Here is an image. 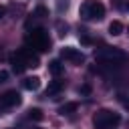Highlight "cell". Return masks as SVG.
<instances>
[{
  "label": "cell",
  "mask_w": 129,
  "mask_h": 129,
  "mask_svg": "<svg viewBox=\"0 0 129 129\" xmlns=\"http://www.w3.org/2000/svg\"><path fill=\"white\" fill-rule=\"evenodd\" d=\"M60 89H62V83H60V81H54V83H50V85H48L46 95H54V93H58Z\"/></svg>",
  "instance_id": "cell-12"
},
{
  "label": "cell",
  "mask_w": 129,
  "mask_h": 129,
  "mask_svg": "<svg viewBox=\"0 0 129 129\" xmlns=\"http://www.w3.org/2000/svg\"><path fill=\"white\" fill-rule=\"evenodd\" d=\"M36 14H40V16H42V14H46V8H42V6H38V8H36Z\"/></svg>",
  "instance_id": "cell-15"
},
{
  "label": "cell",
  "mask_w": 129,
  "mask_h": 129,
  "mask_svg": "<svg viewBox=\"0 0 129 129\" xmlns=\"http://www.w3.org/2000/svg\"><path fill=\"white\" fill-rule=\"evenodd\" d=\"M77 109H79V103L73 101V103H64V105H60V107H58V113H60V115H71V113H75Z\"/></svg>",
  "instance_id": "cell-8"
},
{
  "label": "cell",
  "mask_w": 129,
  "mask_h": 129,
  "mask_svg": "<svg viewBox=\"0 0 129 129\" xmlns=\"http://www.w3.org/2000/svg\"><path fill=\"white\" fill-rule=\"evenodd\" d=\"M16 105H20V95L16 91H6L4 95H0V115H2L4 109L16 107Z\"/></svg>",
  "instance_id": "cell-5"
},
{
  "label": "cell",
  "mask_w": 129,
  "mask_h": 129,
  "mask_svg": "<svg viewBox=\"0 0 129 129\" xmlns=\"http://www.w3.org/2000/svg\"><path fill=\"white\" fill-rule=\"evenodd\" d=\"M42 111L38 109V107H34V109H28V119L30 121H42Z\"/></svg>",
  "instance_id": "cell-11"
},
{
  "label": "cell",
  "mask_w": 129,
  "mask_h": 129,
  "mask_svg": "<svg viewBox=\"0 0 129 129\" xmlns=\"http://www.w3.org/2000/svg\"><path fill=\"white\" fill-rule=\"evenodd\" d=\"M79 93H81V95H89V93H91V87H89V85H83V87H79Z\"/></svg>",
  "instance_id": "cell-14"
},
{
  "label": "cell",
  "mask_w": 129,
  "mask_h": 129,
  "mask_svg": "<svg viewBox=\"0 0 129 129\" xmlns=\"http://www.w3.org/2000/svg\"><path fill=\"white\" fill-rule=\"evenodd\" d=\"M119 123H121V115L111 109H99L93 117L95 129H115Z\"/></svg>",
  "instance_id": "cell-2"
},
{
  "label": "cell",
  "mask_w": 129,
  "mask_h": 129,
  "mask_svg": "<svg viewBox=\"0 0 129 129\" xmlns=\"http://www.w3.org/2000/svg\"><path fill=\"white\" fill-rule=\"evenodd\" d=\"M127 10H129V4H127Z\"/></svg>",
  "instance_id": "cell-19"
},
{
  "label": "cell",
  "mask_w": 129,
  "mask_h": 129,
  "mask_svg": "<svg viewBox=\"0 0 129 129\" xmlns=\"http://www.w3.org/2000/svg\"><path fill=\"white\" fill-rule=\"evenodd\" d=\"M95 58H97L105 69H117L119 64H123V62L129 60L127 52H123V50L117 48V46H103V48H99V50L95 52Z\"/></svg>",
  "instance_id": "cell-1"
},
{
  "label": "cell",
  "mask_w": 129,
  "mask_h": 129,
  "mask_svg": "<svg viewBox=\"0 0 129 129\" xmlns=\"http://www.w3.org/2000/svg\"><path fill=\"white\" fill-rule=\"evenodd\" d=\"M48 71H50L54 77H58V75L62 73V64H60V60H58V58L50 60V62H48Z\"/></svg>",
  "instance_id": "cell-9"
},
{
  "label": "cell",
  "mask_w": 129,
  "mask_h": 129,
  "mask_svg": "<svg viewBox=\"0 0 129 129\" xmlns=\"http://www.w3.org/2000/svg\"><path fill=\"white\" fill-rule=\"evenodd\" d=\"M30 44L34 46V48H38V50H48V46H50V42H48V38H46V34H44V30H34L32 34H30Z\"/></svg>",
  "instance_id": "cell-4"
},
{
  "label": "cell",
  "mask_w": 129,
  "mask_h": 129,
  "mask_svg": "<svg viewBox=\"0 0 129 129\" xmlns=\"http://www.w3.org/2000/svg\"><path fill=\"white\" fill-rule=\"evenodd\" d=\"M22 87L28 89V91H36V89L40 87V79H38V77H26V79L22 81Z\"/></svg>",
  "instance_id": "cell-7"
},
{
  "label": "cell",
  "mask_w": 129,
  "mask_h": 129,
  "mask_svg": "<svg viewBox=\"0 0 129 129\" xmlns=\"http://www.w3.org/2000/svg\"><path fill=\"white\" fill-rule=\"evenodd\" d=\"M79 38H81L85 44H89V42H91V38H89V36H79Z\"/></svg>",
  "instance_id": "cell-17"
},
{
  "label": "cell",
  "mask_w": 129,
  "mask_h": 129,
  "mask_svg": "<svg viewBox=\"0 0 129 129\" xmlns=\"http://www.w3.org/2000/svg\"><path fill=\"white\" fill-rule=\"evenodd\" d=\"M4 16H6V8H4V6H0V18H4Z\"/></svg>",
  "instance_id": "cell-18"
},
{
  "label": "cell",
  "mask_w": 129,
  "mask_h": 129,
  "mask_svg": "<svg viewBox=\"0 0 129 129\" xmlns=\"http://www.w3.org/2000/svg\"><path fill=\"white\" fill-rule=\"evenodd\" d=\"M60 56H62L64 60H71V62H75V64H81V62L85 60L83 52H81L79 48H73V46H64V48L60 50Z\"/></svg>",
  "instance_id": "cell-6"
},
{
  "label": "cell",
  "mask_w": 129,
  "mask_h": 129,
  "mask_svg": "<svg viewBox=\"0 0 129 129\" xmlns=\"http://www.w3.org/2000/svg\"><path fill=\"white\" fill-rule=\"evenodd\" d=\"M56 28H58V36H64L67 34V24H62L60 20L56 22Z\"/></svg>",
  "instance_id": "cell-13"
},
{
  "label": "cell",
  "mask_w": 129,
  "mask_h": 129,
  "mask_svg": "<svg viewBox=\"0 0 129 129\" xmlns=\"http://www.w3.org/2000/svg\"><path fill=\"white\" fill-rule=\"evenodd\" d=\"M8 79V73L6 71H0V81H6Z\"/></svg>",
  "instance_id": "cell-16"
},
{
  "label": "cell",
  "mask_w": 129,
  "mask_h": 129,
  "mask_svg": "<svg viewBox=\"0 0 129 129\" xmlns=\"http://www.w3.org/2000/svg\"><path fill=\"white\" fill-rule=\"evenodd\" d=\"M79 14H81V18H85V20H101V18L105 16V6H103L99 0H87V2L81 4Z\"/></svg>",
  "instance_id": "cell-3"
},
{
  "label": "cell",
  "mask_w": 129,
  "mask_h": 129,
  "mask_svg": "<svg viewBox=\"0 0 129 129\" xmlns=\"http://www.w3.org/2000/svg\"><path fill=\"white\" fill-rule=\"evenodd\" d=\"M123 32V24L119 22V20H113L111 24H109V34H113V36H119Z\"/></svg>",
  "instance_id": "cell-10"
}]
</instances>
